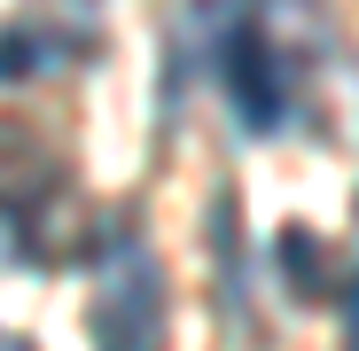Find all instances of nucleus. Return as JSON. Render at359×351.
I'll return each mask as SVG.
<instances>
[{
	"label": "nucleus",
	"instance_id": "1",
	"mask_svg": "<svg viewBox=\"0 0 359 351\" xmlns=\"http://www.w3.org/2000/svg\"><path fill=\"white\" fill-rule=\"evenodd\" d=\"M164 328H172V305H164V266L117 234L94 266V297H86V336L94 351H164Z\"/></svg>",
	"mask_w": 359,
	"mask_h": 351
},
{
	"label": "nucleus",
	"instance_id": "2",
	"mask_svg": "<svg viewBox=\"0 0 359 351\" xmlns=\"http://www.w3.org/2000/svg\"><path fill=\"white\" fill-rule=\"evenodd\" d=\"M211 63H219V94H226V109H234L243 133H281L289 125V55L258 24L250 0H226V24L211 39Z\"/></svg>",
	"mask_w": 359,
	"mask_h": 351
},
{
	"label": "nucleus",
	"instance_id": "3",
	"mask_svg": "<svg viewBox=\"0 0 359 351\" xmlns=\"http://www.w3.org/2000/svg\"><path fill=\"white\" fill-rule=\"evenodd\" d=\"M344 351H359V273H351V289H344Z\"/></svg>",
	"mask_w": 359,
	"mask_h": 351
},
{
	"label": "nucleus",
	"instance_id": "4",
	"mask_svg": "<svg viewBox=\"0 0 359 351\" xmlns=\"http://www.w3.org/2000/svg\"><path fill=\"white\" fill-rule=\"evenodd\" d=\"M8 351H32V343H24V336H8Z\"/></svg>",
	"mask_w": 359,
	"mask_h": 351
}]
</instances>
